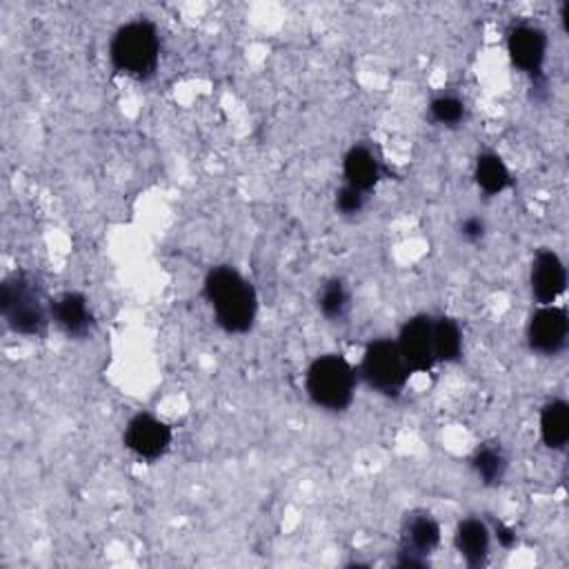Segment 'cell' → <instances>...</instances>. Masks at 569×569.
I'll use <instances>...</instances> for the list:
<instances>
[{"label":"cell","mask_w":569,"mask_h":569,"mask_svg":"<svg viewBox=\"0 0 569 569\" xmlns=\"http://www.w3.org/2000/svg\"><path fill=\"white\" fill-rule=\"evenodd\" d=\"M342 174H345V181L349 187L365 194L379 183L381 167L368 148L356 146L347 152V156L342 161Z\"/></svg>","instance_id":"13"},{"label":"cell","mask_w":569,"mask_h":569,"mask_svg":"<svg viewBox=\"0 0 569 569\" xmlns=\"http://www.w3.org/2000/svg\"><path fill=\"white\" fill-rule=\"evenodd\" d=\"M363 207H365V194L359 189L345 185L336 194V209L342 213V217H356V213L363 211Z\"/></svg>","instance_id":"21"},{"label":"cell","mask_w":569,"mask_h":569,"mask_svg":"<svg viewBox=\"0 0 569 569\" xmlns=\"http://www.w3.org/2000/svg\"><path fill=\"white\" fill-rule=\"evenodd\" d=\"M508 456L503 452L501 445L496 443H485L476 450L474 458H472V467L474 472L478 474V478L487 485V487H493L501 483L508 474Z\"/></svg>","instance_id":"16"},{"label":"cell","mask_w":569,"mask_h":569,"mask_svg":"<svg viewBox=\"0 0 569 569\" xmlns=\"http://www.w3.org/2000/svg\"><path fill=\"white\" fill-rule=\"evenodd\" d=\"M430 114L439 125L456 127L465 118V105L456 96H439L432 101Z\"/></svg>","instance_id":"20"},{"label":"cell","mask_w":569,"mask_h":569,"mask_svg":"<svg viewBox=\"0 0 569 569\" xmlns=\"http://www.w3.org/2000/svg\"><path fill=\"white\" fill-rule=\"evenodd\" d=\"M441 543V525L427 512H414L403 525V545L398 554V567L416 569L427 567V558Z\"/></svg>","instance_id":"6"},{"label":"cell","mask_w":569,"mask_h":569,"mask_svg":"<svg viewBox=\"0 0 569 569\" xmlns=\"http://www.w3.org/2000/svg\"><path fill=\"white\" fill-rule=\"evenodd\" d=\"M491 534L480 519H467L456 530V547L469 567H483L489 558Z\"/></svg>","instance_id":"14"},{"label":"cell","mask_w":569,"mask_h":569,"mask_svg":"<svg viewBox=\"0 0 569 569\" xmlns=\"http://www.w3.org/2000/svg\"><path fill=\"white\" fill-rule=\"evenodd\" d=\"M512 62L530 77H541L547 56V36L536 25H516L508 36Z\"/></svg>","instance_id":"11"},{"label":"cell","mask_w":569,"mask_h":569,"mask_svg":"<svg viewBox=\"0 0 569 569\" xmlns=\"http://www.w3.org/2000/svg\"><path fill=\"white\" fill-rule=\"evenodd\" d=\"M569 318L562 307L541 305L527 325V342L536 353L558 356L567 347Z\"/></svg>","instance_id":"9"},{"label":"cell","mask_w":569,"mask_h":569,"mask_svg":"<svg viewBox=\"0 0 569 569\" xmlns=\"http://www.w3.org/2000/svg\"><path fill=\"white\" fill-rule=\"evenodd\" d=\"M496 538H498V543H501L503 547H514L516 543H519V538H516V534H514V530H510L508 525H503V523H498L496 525Z\"/></svg>","instance_id":"23"},{"label":"cell","mask_w":569,"mask_h":569,"mask_svg":"<svg viewBox=\"0 0 569 569\" xmlns=\"http://www.w3.org/2000/svg\"><path fill=\"white\" fill-rule=\"evenodd\" d=\"M305 390L321 409L345 411L353 400L356 374L340 353H325L310 365Z\"/></svg>","instance_id":"3"},{"label":"cell","mask_w":569,"mask_h":569,"mask_svg":"<svg viewBox=\"0 0 569 569\" xmlns=\"http://www.w3.org/2000/svg\"><path fill=\"white\" fill-rule=\"evenodd\" d=\"M409 374L411 370L407 368L394 340L381 338L365 349L361 361V376L374 392L387 398H396L405 390Z\"/></svg>","instance_id":"5"},{"label":"cell","mask_w":569,"mask_h":569,"mask_svg":"<svg viewBox=\"0 0 569 569\" xmlns=\"http://www.w3.org/2000/svg\"><path fill=\"white\" fill-rule=\"evenodd\" d=\"M0 314L12 332L23 336H38L47 327V310L38 284L25 274H14L3 282Z\"/></svg>","instance_id":"4"},{"label":"cell","mask_w":569,"mask_h":569,"mask_svg":"<svg viewBox=\"0 0 569 569\" xmlns=\"http://www.w3.org/2000/svg\"><path fill=\"white\" fill-rule=\"evenodd\" d=\"M434 347L439 363H456L463 353V334L456 321L439 318L434 321Z\"/></svg>","instance_id":"18"},{"label":"cell","mask_w":569,"mask_h":569,"mask_svg":"<svg viewBox=\"0 0 569 569\" xmlns=\"http://www.w3.org/2000/svg\"><path fill=\"white\" fill-rule=\"evenodd\" d=\"M532 294L541 305H554L567 288V269L554 249H541L532 263Z\"/></svg>","instance_id":"10"},{"label":"cell","mask_w":569,"mask_h":569,"mask_svg":"<svg viewBox=\"0 0 569 569\" xmlns=\"http://www.w3.org/2000/svg\"><path fill=\"white\" fill-rule=\"evenodd\" d=\"M318 307L327 321H342L349 312V292L340 278H332L323 284Z\"/></svg>","instance_id":"19"},{"label":"cell","mask_w":569,"mask_h":569,"mask_svg":"<svg viewBox=\"0 0 569 569\" xmlns=\"http://www.w3.org/2000/svg\"><path fill=\"white\" fill-rule=\"evenodd\" d=\"M109 58L116 71L125 77L146 81L150 79L161 58L159 32L148 21H133L123 25L109 45Z\"/></svg>","instance_id":"2"},{"label":"cell","mask_w":569,"mask_h":569,"mask_svg":"<svg viewBox=\"0 0 569 569\" xmlns=\"http://www.w3.org/2000/svg\"><path fill=\"white\" fill-rule=\"evenodd\" d=\"M172 445V430L152 414H136L125 430V448L142 461H159Z\"/></svg>","instance_id":"8"},{"label":"cell","mask_w":569,"mask_h":569,"mask_svg":"<svg viewBox=\"0 0 569 569\" xmlns=\"http://www.w3.org/2000/svg\"><path fill=\"white\" fill-rule=\"evenodd\" d=\"M396 345L411 372H430L439 363L434 347V318L430 316L409 318L403 325Z\"/></svg>","instance_id":"7"},{"label":"cell","mask_w":569,"mask_h":569,"mask_svg":"<svg viewBox=\"0 0 569 569\" xmlns=\"http://www.w3.org/2000/svg\"><path fill=\"white\" fill-rule=\"evenodd\" d=\"M541 439L549 450H565L569 443V405L560 398L547 403L541 411Z\"/></svg>","instance_id":"15"},{"label":"cell","mask_w":569,"mask_h":569,"mask_svg":"<svg viewBox=\"0 0 569 569\" xmlns=\"http://www.w3.org/2000/svg\"><path fill=\"white\" fill-rule=\"evenodd\" d=\"M51 316L69 338H85L94 329L90 301L79 292H67L58 297L51 305Z\"/></svg>","instance_id":"12"},{"label":"cell","mask_w":569,"mask_h":569,"mask_svg":"<svg viewBox=\"0 0 569 569\" xmlns=\"http://www.w3.org/2000/svg\"><path fill=\"white\" fill-rule=\"evenodd\" d=\"M205 299L209 301L217 323L228 334H245L252 329L258 312V297L234 267L221 265L207 274Z\"/></svg>","instance_id":"1"},{"label":"cell","mask_w":569,"mask_h":569,"mask_svg":"<svg viewBox=\"0 0 569 569\" xmlns=\"http://www.w3.org/2000/svg\"><path fill=\"white\" fill-rule=\"evenodd\" d=\"M461 236L467 241V243H478L483 241L485 236V221L478 219V217H469L461 223Z\"/></svg>","instance_id":"22"},{"label":"cell","mask_w":569,"mask_h":569,"mask_svg":"<svg viewBox=\"0 0 569 569\" xmlns=\"http://www.w3.org/2000/svg\"><path fill=\"white\" fill-rule=\"evenodd\" d=\"M476 183L485 194L496 196L512 185V174L501 156L483 154L476 161Z\"/></svg>","instance_id":"17"}]
</instances>
